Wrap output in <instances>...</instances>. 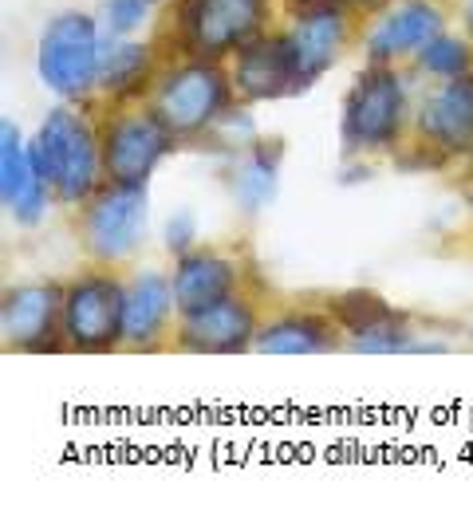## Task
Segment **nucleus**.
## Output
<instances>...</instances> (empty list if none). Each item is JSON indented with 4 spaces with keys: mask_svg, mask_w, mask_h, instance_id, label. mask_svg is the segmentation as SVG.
Instances as JSON below:
<instances>
[{
    "mask_svg": "<svg viewBox=\"0 0 473 512\" xmlns=\"http://www.w3.org/2000/svg\"><path fill=\"white\" fill-rule=\"evenodd\" d=\"M123 312H127V276L119 268L91 264L64 280L60 308V343L71 355H107L123 347Z\"/></svg>",
    "mask_w": 473,
    "mask_h": 512,
    "instance_id": "nucleus-7",
    "label": "nucleus"
},
{
    "mask_svg": "<svg viewBox=\"0 0 473 512\" xmlns=\"http://www.w3.org/2000/svg\"><path fill=\"white\" fill-rule=\"evenodd\" d=\"M178 296L170 284V268H138L127 276V312H123V347L154 351L174 339Z\"/></svg>",
    "mask_w": 473,
    "mask_h": 512,
    "instance_id": "nucleus-17",
    "label": "nucleus"
},
{
    "mask_svg": "<svg viewBox=\"0 0 473 512\" xmlns=\"http://www.w3.org/2000/svg\"><path fill=\"white\" fill-rule=\"evenodd\" d=\"M359 32H363V16L351 4H308V8H292L288 24H284V36L292 44V56H296V67H300L304 91L316 87L347 56V48H359Z\"/></svg>",
    "mask_w": 473,
    "mask_h": 512,
    "instance_id": "nucleus-12",
    "label": "nucleus"
},
{
    "mask_svg": "<svg viewBox=\"0 0 473 512\" xmlns=\"http://www.w3.org/2000/svg\"><path fill=\"white\" fill-rule=\"evenodd\" d=\"M280 166H284V142L253 138L249 146L229 154L225 186L229 201L241 217H261L280 193Z\"/></svg>",
    "mask_w": 473,
    "mask_h": 512,
    "instance_id": "nucleus-19",
    "label": "nucleus"
},
{
    "mask_svg": "<svg viewBox=\"0 0 473 512\" xmlns=\"http://www.w3.org/2000/svg\"><path fill=\"white\" fill-rule=\"evenodd\" d=\"M414 71L395 64H363L355 71L343 107L339 142L347 162H379L403 154L414 119Z\"/></svg>",
    "mask_w": 473,
    "mask_h": 512,
    "instance_id": "nucleus-1",
    "label": "nucleus"
},
{
    "mask_svg": "<svg viewBox=\"0 0 473 512\" xmlns=\"http://www.w3.org/2000/svg\"><path fill=\"white\" fill-rule=\"evenodd\" d=\"M458 28L473 40V0H458Z\"/></svg>",
    "mask_w": 473,
    "mask_h": 512,
    "instance_id": "nucleus-25",
    "label": "nucleus"
},
{
    "mask_svg": "<svg viewBox=\"0 0 473 512\" xmlns=\"http://www.w3.org/2000/svg\"><path fill=\"white\" fill-rule=\"evenodd\" d=\"M308 4H351V8H355L359 0H288V8H308ZM355 12H359V8H355Z\"/></svg>",
    "mask_w": 473,
    "mask_h": 512,
    "instance_id": "nucleus-26",
    "label": "nucleus"
},
{
    "mask_svg": "<svg viewBox=\"0 0 473 512\" xmlns=\"http://www.w3.org/2000/svg\"><path fill=\"white\" fill-rule=\"evenodd\" d=\"M142 103L178 142H209L213 127L237 103V91L229 64L166 52Z\"/></svg>",
    "mask_w": 473,
    "mask_h": 512,
    "instance_id": "nucleus-2",
    "label": "nucleus"
},
{
    "mask_svg": "<svg viewBox=\"0 0 473 512\" xmlns=\"http://www.w3.org/2000/svg\"><path fill=\"white\" fill-rule=\"evenodd\" d=\"M32 150L44 166V178L56 193V205L79 209L107 182L103 123L91 115V103H60L40 119Z\"/></svg>",
    "mask_w": 473,
    "mask_h": 512,
    "instance_id": "nucleus-3",
    "label": "nucleus"
},
{
    "mask_svg": "<svg viewBox=\"0 0 473 512\" xmlns=\"http://www.w3.org/2000/svg\"><path fill=\"white\" fill-rule=\"evenodd\" d=\"M261 320V304L241 288L194 312H182L174 327V347L190 355H241L253 351Z\"/></svg>",
    "mask_w": 473,
    "mask_h": 512,
    "instance_id": "nucleus-13",
    "label": "nucleus"
},
{
    "mask_svg": "<svg viewBox=\"0 0 473 512\" xmlns=\"http://www.w3.org/2000/svg\"><path fill=\"white\" fill-rule=\"evenodd\" d=\"M343 331V347L355 355H418L442 351V343H422L426 335L414 331L403 312H395L375 292H339L324 304Z\"/></svg>",
    "mask_w": 473,
    "mask_h": 512,
    "instance_id": "nucleus-11",
    "label": "nucleus"
},
{
    "mask_svg": "<svg viewBox=\"0 0 473 512\" xmlns=\"http://www.w3.org/2000/svg\"><path fill=\"white\" fill-rule=\"evenodd\" d=\"M170 284L178 296V312H194L202 304H213L229 292L245 288V268L229 249L198 245L190 253L170 260Z\"/></svg>",
    "mask_w": 473,
    "mask_h": 512,
    "instance_id": "nucleus-18",
    "label": "nucleus"
},
{
    "mask_svg": "<svg viewBox=\"0 0 473 512\" xmlns=\"http://www.w3.org/2000/svg\"><path fill=\"white\" fill-rule=\"evenodd\" d=\"M146 4H150V8H170L174 0H146Z\"/></svg>",
    "mask_w": 473,
    "mask_h": 512,
    "instance_id": "nucleus-27",
    "label": "nucleus"
},
{
    "mask_svg": "<svg viewBox=\"0 0 473 512\" xmlns=\"http://www.w3.org/2000/svg\"><path fill=\"white\" fill-rule=\"evenodd\" d=\"M75 237L91 264H131L150 241V186L103 182L75 209Z\"/></svg>",
    "mask_w": 473,
    "mask_h": 512,
    "instance_id": "nucleus-6",
    "label": "nucleus"
},
{
    "mask_svg": "<svg viewBox=\"0 0 473 512\" xmlns=\"http://www.w3.org/2000/svg\"><path fill=\"white\" fill-rule=\"evenodd\" d=\"M158 8H150L146 0H103L99 4V20L107 28L111 40H131V36H142L150 28V16Z\"/></svg>",
    "mask_w": 473,
    "mask_h": 512,
    "instance_id": "nucleus-23",
    "label": "nucleus"
},
{
    "mask_svg": "<svg viewBox=\"0 0 473 512\" xmlns=\"http://www.w3.org/2000/svg\"><path fill=\"white\" fill-rule=\"evenodd\" d=\"M103 158H107V182L123 186H150L154 174L166 166V158L178 150V138L154 119V111L138 103L103 107Z\"/></svg>",
    "mask_w": 473,
    "mask_h": 512,
    "instance_id": "nucleus-9",
    "label": "nucleus"
},
{
    "mask_svg": "<svg viewBox=\"0 0 473 512\" xmlns=\"http://www.w3.org/2000/svg\"><path fill=\"white\" fill-rule=\"evenodd\" d=\"M166 48L150 44L142 36L131 40H111L107 48V64H103V87H99V107H115V103H138L146 99L158 67H162Z\"/></svg>",
    "mask_w": 473,
    "mask_h": 512,
    "instance_id": "nucleus-21",
    "label": "nucleus"
},
{
    "mask_svg": "<svg viewBox=\"0 0 473 512\" xmlns=\"http://www.w3.org/2000/svg\"><path fill=\"white\" fill-rule=\"evenodd\" d=\"M229 75H233L237 99L241 103H253V107L304 95L300 67H296V56H292V44H288L284 28H269L265 36H257L253 44H245L229 60Z\"/></svg>",
    "mask_w": 473,
    "mask_h": 512,
    "instance_id": "nucleus-16",
    "label": "nucleus"
},
{
    "mask_svg": "<svg viewBox=\"0 0 473 512\" xmlns=\"http://www.w3.org/2000/svg\"><path fill=\"white\" fill-rule=\"evenodd\" d=\"M272 28V0H174L166 8L162 48L229 64Z\"/></svg>",
    "mask_w": 473,
    "mask_h": 512,
    "instance_id": "nucleus-5",
    "label": "nucleus"
},
{
    "mask_svg": "<svg viewBox=\"0 0 473 512\" xmlns=\"http://www.w3.org/2000/svg\"><path fill=\"white\" fill-rule=\"evenodd\" d=\"M406 150L430 166L473 162V71L418 91Z\"/></svg>",
    "mask_w": 473,
    "mask_h": 512,
    "instance_id": "nucleus-8",
    "label": "nucleus"
},
{
    "mask_svg": "<svg viewBox=\"0 0 473 512\" xmlns=\"http://www.w3.org/2000/svg\"><path fill=\"white\" fill-rule=\"evenodd\" d=\"M111 36L99 12H56L36 40V79L60 103H99Z\"/></svg>",
    "mask_w": 473,
    "mask_h": 512,
    "instance_id": "nucleus-4",
    "label": "nucleus"
},
{
    "mask_svg": "<svg viewBox=\"0 0 473 512\" xmlns=\"http://www.w3.org/2000/svg\"><path fill=\"white\" fill-rule=\"evenodd\" d=\"M450 28V12L442 0H387L383 8L363 16L359 56L367 64L410 67L414 56Z\"/></svg>",
    "mask_w": 473,
    "mask_h": 512,
    "instance_id": "nucleus-10",
    "label": "nucleus"
},
{
    "mask_svg": "<svg viewBox=\"0 0 473 512\" xmlns=\"http://www.w3.org/2000/svg\"><path fill=\"white\" fill-rule=\"evenodd\" d=\"M202 245V221H198V209H174L166 213L162 221V249L170 253V260L190 249Z\"/></svg>",
    "mask_w": 473,
    "mask_h": 512,
    "instance_id": "nucleus-24",
    "label": "nucleus"
},
{
    "mask_svg": "<svg viewBox=\"0 0 473 512\" xmlns=\"http://www.w3.org/2000/svg\"><path fill=\"white\" fill-rule=\"evenodd\" d=\"M470 339H473V323H470Z\"/></svg>",
    "mask_w": 473,
    "mask_h": 512,
    "instance_id": "nucleus-29",
    "label": "nucleus"
},
{
    "mask_svg": "<svg viewBox=\"0 0 473 512\" xmlns=\"http://www.w3.org/2000/svg\"><path fill=\"white\" fill-rule=\"evenodd\" d=\"M470 209H473V193H470Z\"/></svg>",
    "mask_w": 473,
    "mask_h": 512,
    "instance_id": "nucleus-28",
    "label": "nucleus"
},
{
    "mask_svg": "<svg viewBox=\"0 0 473 512\" xmlns=\"http://www.w3.org/2000/svg\"><path fill=\"white\" fill-rule=\"evenodd\" d=\"M60 308H64V280L8 284L4 296H0V339H4V347L20 351V355L64 351Z\"/></svg>",
    "mask_w": 473,
    "mask_h": 512,
    "instance_id": "nucleus-14",
    "label": "nucleus"
},
{
    "mask_svg": "<svg viewBox=\"0 0 473 512\" xmlns=\"http://www.w3.org/2000/svg\"><path fill=\"white\" fill-rule=\"evenodd\" d=\"M0 205L20 229H40L56 205L32 138H24L12 119H0Z\"/></svg>",
    "mask_w": 473,
    "mask_h": 512,
    "instance_id": "nucleus-15",
    "label": "nucleus"
},
{
    "mask_svg": "<svg viewBox=\"0 0 473 512\" xmlns=\"http://www.w3.org/2000/svg\"><path fill=\"white\" fill-rule=\"evenodd\" d=\"M343 347V331L328 308H288L261 320L253 339L257 355H328Z\"/></svg>",
    "mask_w": 473,
    "mask_h": 512,
    "instance_id": "nucleus-20",
    "label": "nucleus"
},
{
    "mask_svg": "<svg viewBox=\"0 0 473 512\" xmlns=\"http://www.w3.org/2000/svg\"><path fill=\"white\" fill-rule=\"evenodd\" d=\"M414 79H426V83H446V79H462L473 71V40L458 28H446L438 32L418 56H414Z\"/></svg>",
    "mask_w": 473,
    "mask_h": 512,
    "instance_id": "nucleus-22",
    "label": "nucleus"
}]
</instances>
